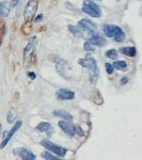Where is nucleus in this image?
Instances as JSON below:
<instances>
[{
    "label": "nucleus",
    "instance_id": "f257e3e1",
    "mask_svg": "<svg viewBox=\"0 0 142 160\" xmlns=\"http://www.w3.org/2000/svg\"><path fill=\"white\" fill-rule=\"evenodd\" d=\"M78 64L81 67L87 69L89 71V79L90 82H95L99 77V68L97 66V62L93 57H86L78 59Z\"/></svg>",
    "mask_w": 142,
    "mask_h": 160
},
{
    "label": "nucleus",
    "instance_id": "f03ea898",
    "mask_svg": "<svg viewBox=\"0 0 142 160\" xmlns=\"http://www.w3.org/2000/svg\"><path fill=\"white\" fill-rule=\"evenodd\" d=\"M103 32L107 37L113 38L116 42H123L125 39V33L121 27L113 24H106L103 26Z\"/></svg>",
    "mask_w": 142,
    "mask_h": 160
},
{
    "label": "nucleus",
    "instance_id": "7ed1b4c3",
    "mask_svg": "<svg viewBox=\"0 0 142 160\" xmlns=\"http://www.w3.org/2000/svg\"><path fill=\"white\" fill-rule=\"evenodd\" d=\"M40 144H41L45 149H47L48 151L55 154L56 156H59L60 158L64 157L67 153L66 148L63 146H60V145L54 143L52 141H50L49 139H42L41 141H40Z\"/></svg>",
    "mask_w": 142,
    "mask_h": 160
},
{
    "label": "nucleus",
    "instance_id": "20e7f679",
    "mask_svg": "<svg viewBox=\"0 0 142 160\" xmlns=\"http://www.w3.org/2000/svg\"><path fill=\"white\" fill-rule=\"evenodd\" d=\"M37 45H38L37 36H32L29 39V41L26 46H25L24 51H23V59H24L25 66H27V64L30 63L31 58L34 56V53H35V50L37 48Z\"/></svg>",
    "mask_w": 142,
    "mask_h": 160
},
{
    "label": "nucleus",
    "instance_id": "39448f33",
    "mask_svg": "<svg viewBox=\"0 0 142 160\" xmlns=\"http://www.w3.org/2000/svg\"><path fill=\"white\" fill-rule=\"evenodd\" d=\"M82 11L93 18H99V17H101V14H102L99 5L94 3L93 1H90V0H87V1L83 2Z\"/></svg>",
    "mask_w": 142,
    "mask_h": 160
},
{
    "label": "nucleus",
    "instance_id": "423d86ee",
    "mask_svg": "<svg viewBox=\"0 0 142 160\" xmlns=\"http://www.w3.org/2000/svg\"><path fill=\"white\" fill-rule=\"evenodd\" d=\"M38 8V0H28L24 9V19L26 22H30L34 17Z\"/></svg>",
    "mask_w": 142,
    "mask_h": 160
},
{
    "label": "nucleus",
    "instance_id": "0eeeda50",
    "mask_svg": "<svg viewBox=\"0 0 142 160\" xmlns=\"http://www.w3.org/2000/svg\"><path fill=\"white\" fill-rule=\"evenodd\" d=\"M22 124H23V122L21 121V120H18V121H16L14 123V125H13V127L9 130V131H5L4 133H3V141H2V143H1V145H0V148L1 149H3L6 145L8 144V142L11 140V138L14 136V134L16 133L18 130L21 128V126H22Z\"/></svg>",
    "mask_w": 142,
    "mask_h": 160
},
{
    "label": "nucleus",
    "instance_id": "6e6552de",
    "mask_svg": "<svg viewBox=\"0 0 142 160\" xmlns=\"http://www.w3.org/2000/svg\"><path fill=\"white\" fill-rule=\"evenodd\" d=\"M12 153L17 155L21 159L23 160H35L36 159V155L32 153L29 149L25 148V147H18V148H14L12 150Z\"/></svg>",
    "mask_w": 142,
    "mask_h": 160
},
{
    "label": "nucleus",
    "instance_id": "1a4fd4ad",
    "mask_svg": "<svg viewBox=\"0 0 142 160\" xmlns=\"http://www.w3.org/2000/svg\"><path fill=\"white\" fill-rule=\"evenodd\" d=\"M68 61L65 60L64 58L58 57L55 60V68H56V71L63 76L64 78H68L67 76V68H68Z\"/></svg>",
    "mask_w": 142,
    "mask_h": 160
},
{
    "label": "nucleus",
    "instance_id": "9d476101",
    "mask_svg": "<svg viewBox=\"0 0 142 160\" xmlns=\"http://www.w3.org/2000/svg\"><path fill=\"white\" fill-rule=\"evenodd\" d=\"M78 27L83 30V31H86L88 32L89 34L91 33H94L96 31V28H97V26H96V24L94 22L91 21L90 19L88 18H83L81 19L80 21L78 22Z\"/></svg>",
    "mask_w": 142,
    "mask_h": 160
},
{
    "label": "nucleus",
    "instance_id": "9b49d317",
    "mask_svg": "<svg viewBox=\"0 0 142 160\" xmlns=\"http://www.w3.org/2000/svg\"><path fill=\"white\" fill-rule=\"evenodd\" d=\"M55 96H56L58 100L67 101V100H73L75 98V93L72 90H69L66 88H60L55 93Z\"/></svg>",
    "mask_w": 142,
    "mask_h": 160
},
{
    "label": "nucleus",
    "instance_id": "f8f14e48",
    "mask_svg": "<svg viewBox=\"0 0 142 160\" xmlns=\"http://www.w3.org/2000/svg\"><path fill=\"white\" fill-rule=\"evenodd\" d=\"M58 126L61 128L62 131L67 135V136L69 137H73L75 135V130H74V126H72V125H70L68 121H66V120H60V121L58 122Z\"/></svg>",
    "mask_w": 142,
    "mask_h": 160
},
{
    "label": "nucleus",
    "instance_id": "ddd939ff",
    "mask_svg": "<svg viewBox=\"0 0 142 160\" xmlns=\"http://www.w3.org/2000/svg\"><path fill=\"white\" fill-rule=\"evenodd\" d=\"M91 35H92V36H91L90 39L88 40V42H89L91 45H93V46L102 47V46H104V45L106 44V40H105V38L101 36V35L97 34L96 32L91 33Z\"/></svg>",
    "mask_w": 142,
    "mask_h": 160
},
{
    "label": "nucleus",
    "instance_id": "4468645a",
    "mask_svg": "<svg viewBox=\"0 0 142 160\" xmlns=\"http://www.w3.org/2000/svg\"><path fill=\"white\" fill-rule=\"evenodd\" d=\"M54 116H57L59 118H61L62 120H66V121H73V116L71 115L68 111L63 109H58L53 111Z\"/></svg>",
    "mask_w": 142,
    "mask_h": 160
},
{
    "label": "nucleus",
    "instance_id": "2eb2a0df",
    "mask_svg": "<svg viewBox=\"0 0 142 160\" xmlns=\"http://www.w3.org/2000/svg\"><path fill=\"white\" fill-rule=\"evenodd\" d=\"M11 4L8 1H2L0 3V16L1 17H7L9 13H10V10H11Z\"/></svg>",
    "mask_w": 142,
    "mask_h": 160
},
{
    "label": "nucleus",
    "instance_id": "dca6fc26",
    "mask_svg": "<svg viewBox=\"0 0 142 160\" xmlns=\"http://www.w3.org/2000/svg\"><path fill=\"white\" fill-rule=\"evenodd\" d=\"M119 52L126 55V56L134 57L136 53H137V50H136V47H134V46H126V47L119 48Z\"/></svg>",
    "mask_w": 142,
    "mask_h": 160
},
{
    "label": "nucleus",
    "instance_id": "f3484780",
    "mask_svg": "<svg viewBox=\"0 0 142 160\" xmlns=\"http://www.w3.org/2000/svg\"><path fill=\"white\" fill-rule=\"evenodd\" d=\"M68 30L70 31V33L73 35L74 37L76 38H82L83 37V32H82V30H81L78 26H75V25H72V24H70L68 25Z\"/></svg>",
    "mask_w": 142,
    "mask_h": 160
},
{
    "label": "nucleus",
    "instance_id": "a211bd4d",
    "mask_svg": "<svg viewBox=\"0 0 142 160\" xmlns=\"http://www.w3.org/2000/svg\"><path fill=\"white\" fill-rule=\"evenodd\" d=\"M52 127V125L51 123H49V122H40L36 127V130H38L39 132H47L48 130H50Z\"/></svg>",
    "mask_w": 142,
    "mask_h": 160
},
{
    "label": "nucleus",
    "instance_id": "6ab92c4d",
    "mask_svg": "<svg viewBox=\"0 0 142 160\" xmlns=\"http://www.w3.org/2000/svg\"><path fill=\"white\" fill-rule=\"evenodd\" d=\"M112 65H113L114 69H116V70L127 69V63H126V61H124V60H117V61H115Z\"/></svg>",
    "mask_w": 142,
    "mask_h": 160
},
{
    "label": "nucleus",
    "instance_id": "aec40b11",
    "mask_svg": "<svg viewBox=\"0 0 142 160\" xmlns=\"http://www.w3.org/2000/svg\"><path fill=\"white\" fill-rule=\"evenodd\" d=\"M41 157L44 158L45 160H59L61 159L59 156H55L54 154H52L50 151H45L41 154Z\"/></svg>",
    "mask_w": 142,
    "mask_h": 160
},
{
    "label": "nucleus",
    "instance_id": "412c9836",
    "mask_svg": "<svg viewBox=\"0 0 142 160\" xmlns=\"http://www.w3.org/2000/svg\"><path fill=\"white\" fill-rule=\"evenodd\" d=\"M16 116H17V113H16V111H15V109H10L9 112L7 113V121H8V123L12 124L15 121V119H16Z\"/></svg>",
    "mask_w": 142,
    "mask_h": 160
},
{
    "label": "nucleus",
    "instance_id": "4be33fe9",
    "mask_svg": "<svg viewBox=\"0 0 142 160\" xmlns=\"http://www.w3.org/2000/svg\"><path fill=\"white\" fill-rule=\"evenodd\" d=\"M104 55H105V57H107V58H110V59H116L117 58V51H116L115 49H109V50H107L105 53H104Z\"/></svg>",
    "mask_w": 142,
    "mask_h": 160
},
{
    "label": "nucleus",
    "instance_id": "5701e85b",
    "mask_svg": "<svg viewBox=\"0 0 142 160\" xmlns=\"http://www.w3.org/2000/svg\"><path fill=\"white\" fill-rule=\"evenodd\" d=\"M83 48H84L85 51H90V52H93L95 50V46L91 45L88 41H85V43L83 45Z\"/></svg>",
    "mask_w": 142,
    "mask_h": 160
},
{
    "label": "nucleus",
    "instance_id": "b1692460",
    "mask_svg": "<svg viewBox=\"0 0 142 160\" xmlns=\"http://www.w3.org/2000/svg\"><path fill=\"white\" fill-rule=\"evenodd\" d=\"M105 70H106V72H107V74L111 75V74H113L114 72V67H113V65L111 64V63H105Z\"/></svg>",
    "mask_w": 142,
    "mask_h": 160
},
{
    "label": "nucleus",
    "instance_id": "393cba45",
    "mask_svg": "<svg viewBox=\"0 0 142 160\" xmlns=\"http://www.w3.org/2000/svg\"><path fill=\"white\" fill-rule=\"evenodd\" d=\"M42 20H43V14H38L37 16H35L34 21L36 23H39V22H41Z\"/></svg>",
    "mask_w": 142,
    "mask_h": 160
},
{
    "label": "nucleus",
    "instance_id": "a878e982",
    "mask_svg": "<svg viewBox=\"0 0 142 160\" xmlns=\"http://www.w3.org/2000/svg\"><path fill=\"white\" fill-rule=\"evenodd\" d=\"M74 130H75V134L77 133V134H79V135H83V130L81 129V127H79V126H74Z\"/></svg>",
    "mask_w": 142,
    "mask_h": 160
},
{
    "label": "nucleus",
    "instance_id": "bb28decb",
    "mask_svg": "<svg viewBox=\"0 0 142 160\" xmlns=\"http://www.w3.org/2000/svg\"><path fill=\"white\" fill-rule=\"evenodd\" d=\"M128 81H129V78L128 77H126V76H124V77H122L120 79V84L121 85H125V84H127L128 83Z\"/></svg>",
    "mask_w": 142,
    "mask_h": 160
},
{
    "label": "nucleus",
    "instance_id": "cd10ccee",
    "mask_svg": "<svg viewBox=\"0 0 142 160\" xmlns=\"http://www.w3.org/2000/svg\"><path fill=\"white\" fill-rule=\"evenodd\" d=\"M27 76L31 80H35V78H36V74L32 71H29V72H27Z\"/></svg>",
    "mask_w": 142,
    "mask_h": 160
},
{
    "label": "nucleus",
    "instance_id": "c85d7f7f",
    "mask_svg": "<svg viewBox=\"0 0 142 160\" xmlns=\"http://www.w3.org/2000/svg\"><path fill=\"white\" fill-rule=\"evenodd\" d=\"M3 132V127H2V124L0 123V137H1V134Z\"/></svg>",
    "mask_w": 142,
    "mask_h": 160
},
{
    "label": "nucleus",
    "instance_id": "c756f323",
    "mask_svg": "<svg viewBox=\"0 0 142 160\" xmlns=\"http://www.w3.org/2000/svg\"><path fill=\"white\" fill-rule=\"evenodd\" d=\"M98 1H100V0H98Z\"/></svg>",
    "mask_w": 142,
    "mask_h": 160
}]
</instances>
